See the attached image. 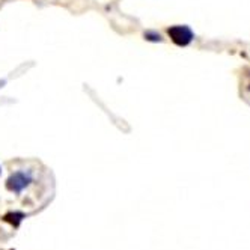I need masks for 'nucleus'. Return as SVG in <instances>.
I'll return each instance as SVG.
<instances>
[{
  "mask_svg": "<svg viewBox=\"0 0 250 250\" xmlns=\"http://www.w3.org/2000/svg\"><path fill=\"white\" fill-rule=\"evenodd\" d=\"M33 183V176L30 172L26 170H17L12 172L6 181V188L15 194H20L23 190H26Z\"/></svg>",
  "mask_w": 250,
  "mask_h": 250,
  "instance_id": "f257e3e1",
  "label": "nucleus"
},
{
  "mask_svg": "<svg viewBox=\"0 0 250 250\" xmlns=\"http://www.w3.org/2000/svg\"><path fill=\"white\" fill-rule=\"evenodd\" d=\"M23 219H26V216L23 212H19V211H14V212H8L6 216L3 217V220L5 222H9V223H12L15 228L19 226L21 222H23Z\"/></svg>",
  "mask_w": 250,
  "mask_h": 250,
  "instance_id": "7ed1b4c3",
  "label": "nucleus"
},
{
  "mask_svg": "<svg viewBox=\"0 0 250 250\" xmlns=\"http://www.w3.org/2000/svg\"><path fill=\"white\" fill-rule=\"evenodd\" d=\"M144 37H145V40H146V41H149V42H162V41H163L162 35L157 33V32H154V30H148V32H145Z\"/></svg>",
  "mask_w": 250,
  "mask_h": 250,
  "instance_id": "20e7f679",
  "label": "nucleus"
},
{
  "mask_svg": "<svg viewBox=\"0 0 250 250\" xmlns=\"http://www.w3.org/2000/svg\"><path fill=\"white\" fill-rule=\"evenodd\" d=\"M0 173H2V169H0Z\"/></svg>",
  "mask_w": 250,
  "mask_h": 250,
  "instance_id": "423d86ee",
  "label": "nucleus"
},
{
  "mask_svg": "<svg viewBox=\"0 0 250 250\" xmlns=\"http://www.w3.org/2000/svg\"><path fill=\"white\" fill-rule=\"evenodd\" d=\"M5 83H6L5 80H0V87H3V86H5Z\"/></svg>",
  "mask_w": 250,
  "mask_h": 250,
  "instance_id": "39448f33",
  "label": "nucleus"
},
{
  "mask_svg": "<svg viewBox=\"0 0 250 250\" xmlns=\"http://www.w3.org/2000/svg\"><path fill=\"white\" fill-rule=\"evenodd\" d=\"M167 35L178 47H187L194 40V32L187 24H176L167 29Z\"/></svg>",
  "mask_w": 250,
  "mask_h": 250,
  "instance_id": "f03ea898",
  "label": "nucleus"
}]
</instances>
